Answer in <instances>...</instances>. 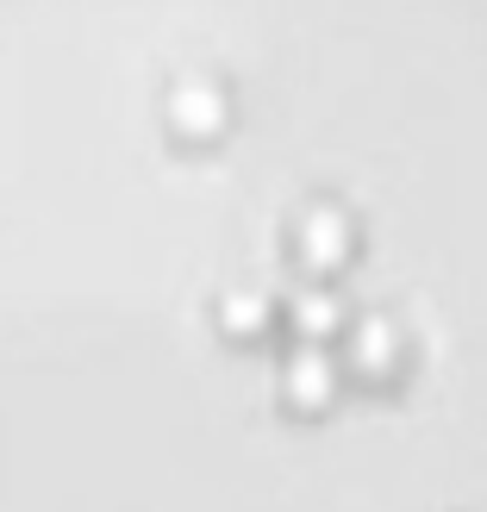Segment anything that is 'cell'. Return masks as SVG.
Returning <instances> with one entry per match:
<instances>
[{
    "label": "cell",
    "mask_w": 487,
    "mask_h": 512,
    "mask_svg": "<svg viewBox=\"0 0 487 512\" xmlns=\"http://www.w3.org/2000/svg\"><path fill=\"white\" fill-rule=\"evenodd\" d=\"M350 244H356V225L338 207H313V213H300V225H294V250H300L306 269L350 263Z\"/></svg>",
    "instance_id": "1"
},
{
    "label": "cell",
    "mask_w": 487,
    "mask_h": 512,
    "mask_svg": "<svg viewBox=\"0 0 487 512\" xmlns=\"http://www.w3.org/2000/svg\"><path fill=\"white\" fill-rule=\"evenodd\" d=\"M281 388H288V406H300V413L331 406V394H338V363H331V350L325 344H300L288 356V369H281Z\"/></svg>",
    "instance_id": "2"
},
{
    "label": "cell",
    "mask_w": 487,
    "mask_h": 512,
    "mask_svg": "<svg viewBox=\"0 0 487 512\" xmlns=\"http://www.w3.org/2000/svg\"><path fill=\"white\" fill-rule=\"evenodd\" d=\"M344 356H350L356 375H394V363H400V325L381 319V313L356 319L350 338H344Z\"/></svg>",
    "instance_id": "3"
},
{
    "label": "cell",
    "mask_w": 487,
    "mask_h": 512,
    "mask_svg": "<svg viewBox=\"0 0 487 512\" xmlns=\"http://www.w3.org/2000/svg\"><path fill=\"white\" fill-rule=\"evenodd\" d=\"M169 119H175V132L207 138V132H219V119H225V94H219L213 82H175Z\"/></svg>",
    "instance_id": "4"
},
{
    "label": "cell",
    "mask_w": 487,
    "mask_h": 512,
    "mask_svg": "<svg viewBox=\"0 0 487 512\" xmlns=\"http://www.w3.org/2000/svg\"><path fill=\"white\" fill-rule=\"evenodd\" d=\"M288 319L300 331V344H325V338H338V331H344V300L325 294V288H300L288 300Z\"/></svg>",
    "instance_id": "5"
},
{
    "label": "cell",
    "mask_w": 487,
    "mask_h": 512,
    "mask_svg": "<svg viewBox=\"0 0 487 512\" xmlns=\"http://www.w3.org/2000/svg\"><path fill=\"white\" fill-rule=\"evenodd\" d=\"M219 319H225V331H263L269 325V306L256 300V294H225Z\"/></svg>",
    "instance_id": "6"
}]
</instances>
